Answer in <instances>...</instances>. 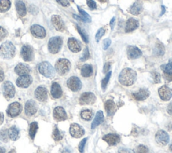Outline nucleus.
I'll list each match as a JSON object with an SVG mask.
<instances>
[{"label":"nucleus","instance_id":"nucleus-1","mask_svg":"<svg viewBox=\"0 0 172 153\" xmlns=\"http://www.w3.org/2000/svg\"><path fill=\"white\" fill-rule=\"evenodd\" d=\"M137 75L133 69L126 68L121 71L119 77V82L124 86H130L136 81Z\"/></svg>","mask_w":172,"mask_h":153},{"label":"nucleus","instance_id":"nucleus-2","mask_svg":"<svg viewBox=\"0 0 172 153\" xmlns=\"http://www.w3.org/2000/svg\"><path fill=\"white\" fill-rule=\"evenodd\" d=\"M16 48L11 42L7 41L0 46V56L3 59H10L15 56Z\"/></svg>","mask_w":172,"mask_h":153},{"label":"nucleus","instance_id":"nucleus-3","mask_svg":"<svg viewBox=\"0 0 172 153\" xmlns=\"http://www.w3.org/2000/svg\"><path fill=\"white\" fill-rule=\"evenodd\" d=\"M71 69V63L66 59H60L55 64V69L60 75H65Z\"/></svg>","mask_w":172,"mask_h":153},{"label":"nucleus","instance_id":"nucleus-4","mask_svg":"<svg viewBox=\"0 0 172 153\" xmlns=\"http://www.w3.org/2000/svg\"><path fill=\"white\" fill-rule=\"evenodd\" d=\"M38 71L40 74H42L43 76L46 78H53L55 74V71L51 64L46 62V61L39 64Z\"/></svg>","mask_w":172,"mask_h":153},{"label":"nucleus","instance_id":"nucleus-5","mask_svg":"<svg viewBox=\"0 0 172 153\" xmlns=\"http://www.w3.org/2000/svg\"><path fill=\"white\" fill-rule=\"evenodd\" d=\"M63 45V40L59 36L52 37L49 40L48 44L49 50L50 53L57 54L58 53Z\"/></svg>","mask_w":172,"mask_h":153},{"label":"nucleus","instance_id":"nucleus-6","mask_svg":"<svg viewBox=\"0 0 172 153\" xmlns=\"http://www.w3.org/2000/svg\"><path fill=\"white\" fill-rule=\"evenodd\" d=\"M67 87L72 91H74V92H77V91H79L82 87V81H81V80L78 77L75 76L71 77L69 79L67 80Z\"/></svg>","mask_w":172,"mask_h":153},{"label":"nucleus","instance_id":"nucleus-7","mask_svg":"<svg viewBox=\"0 0 172 153\" xmlns=\"http://www.w3.org/2000/svg\"><path fill=\"white\" fill-rule=\"evenodd\" d=\"M22 107L21 104L18 102H13L8 106V110H7V114L9 117L14 118L20 114L22 112Z\"/></svg>","mask_w":172,"mask_h":153},{"label":"nucleus","instance_id":"nucleus-8","mask_svg":"<svg viewBox=\"0 0 172 153\" xmlns=\"http://www.w3.org/2000/svg\"><path fill=\"white\" fill-rule=\"evenodd\" d=\"M3 96L7 99H12L15 96V87L10 81H6L3 86Z\"/></svg>","mask_w":172,"mask_h":153},{"label":"nucleus","instance_id":"nucleus-9","mask_svg":"<svg viewBox=\"0 0 172 153\" xmlns=\"http://www.w3.org/2000/svg\"><path fill=\"white\" fill-rule=\"evenodd\" d=\"M21 56L24 61L30 62L34 59V50L30 45H24L21 49Z\"/></svg>","mask_w":172,"mask_h":153},{"label":"nucleus","instance_id":"nucleus-10","mask_svg":"<svg viewBox=\"0 0 172 153\" xmlns=\"http://www.w3.org/2000/svg\"><path fill=\"white\" fill-rule=\"evenodd\" d=\"M96 97L93 93L85 92L82 94L79 98V103L82 105H91L95 103Z\"/></svg>","mask_w":172,"mask_h":153},{"label":"nucleus","instance_id":"nucleus-11","mask_svg":"<svg viewBox=\"0 0 172 153\" xmlns=\"http://www.w3.org/2000/svg\"><path fill=\"white\" fill-rule=\"evenodd\" d=\"M69 132L70 134L71 135V137L76 138L82 137L85 134V130H84V129L80 125L75 123L71 125L69 128Z\"/></svg>","mask_w":172,"mask_h":153},{"label":"nucleus","instance_id":"nucleus-12","mask_svg":"<svg viewBox=\"0 0 172 153\" xmlns=\"http://www.w3.org/2000/svg\"><path fill=\"white\" fill-rule=\"evenodd\" d=\"M156 141L161 146H166L170 141V137L164 130H159L156 134Z\"/></svg>","mask_w":172,"mask_h":153},{"label":"nucleus","instance_id":"nucleus-13","mask_svg":"<svg viewBox=\"0 0 172 153\" xmlns=\"http://www.w3.org/2000/svg\"><path fill=\"white\" fill-rule=\"evenodd\" d=\"M32 83V78L29 75L20 76L16 81L17 86L22 88L28 87Z\"/></svg>","mask_w":172,"mask_h":153},{"label":"nucleus","instance_id":"nucleus-14","mask_svg":"<svg viewBox=\"0 0 172 153\" xmlns=\"http://www.w3.org/2000/svg\"><path fill=\"white\" fill-rule=\"evenodd\" d=\"M37 110H38V106L35 101L32 100L27 101L25 104V114L27 115L32 116L36 113Z\"/></svg>","mask_w":172,"mask_h":153},{"label":"nucleus","instance_id":"nucleus-15","mask_svg":"<svg viewBox=\"0 0 172 153\" xmlns=\"http://www.w3.org/2000/svg\"><path fill=\"white\" fill-rule=\"evenodd\" d=\"M158 92L160 98L163 101H169L172 97V89L166 86L161 87Z\"/></svg>","mask_w":172,"mask_h":153},{"label":"nucleus","instance_id":"nucleus-16","mask_svg":"<svg viewBox=\"0 0 172 153\" xmlns=\"http://www.w3.org/2000/svg\"><path fill=\"white\" fill-rule=\"evenodd\" d=\"M127 56L129 59H136L142 56V52L135 46H129L127 48Z\"/></svg>","mask_w":172,"mask_h":153},{"label":"nucleus","instance_id":"nucleus-17","mask_svg":"<svg viewBox=\"0 0 172 153\" xmlns=\"http://www.w3.org/2000/svg\"><path fill=\"white\" fill-rule=\"evenodd\" d=\"M31 32L34 36L38 38H44L46 36V30L41 26L34 24L31 27Z\"/></svg>","mask_w":172,"mask_h":153},{"label":"nucleus","instance_id":"nucleus-18","mask_svg":"<svg viewBox=\"0 0 172 153\" xmlns=\"http://www.w3.org/2000/svg\"><path fill=\"white\" fill-rule=\"evenodd\" d=\"M51 22L55 29L58 31L63 32L65 29V26L61 18L58 15H54L51 18Z\"/></svg>","mask_w":172,"mask_h":153},{"label":"nucleus","instance_id":"nucleus-19","mask_svg":"<svg viewBox=\"0 0 172 153\" xmlns=\"http://www.w3.org/2000/svg\"><path fill=\"white\" fill-rule=\"evenodd\" d=\"M54 118L57 121H64L67 119V115L65 110L62 107H57L53 111Z\"/></svg>","mask_w":172,"mask_h":153},{"label":"nucleus","instance_id":"nucleus-20","mask_svg":"<svg viewBox=\"0 0 172 153\" xmlns=\"http://www.w3.org/2000/svg\"><path fill=\"white\" fill-rule=\"evenodd\" d=\"M35 95L36 99L39 101H45L48 98V91L45 87L40 86L37 87Z\"/></svg>","mask_w":172,"mask_h":153},{"label":"nucleus","instance_id":"nucleus-21","mask_svg":"<svg viewBox=\"0 0 172 153\" xmlns=\"http://www.w3.org/2000/svg\"><path fill=\"white\" fill-rule=\"evenodd\" d=\"M67 45L69 50L73 53H79L82 50V45L79 41L75 38H69Z\"/></svg>","mask_w":172,"mask_h":153},{"label":"nucleus","instance_id":"nucleus-22","mask_svg":"<svg viewBox=\"0 0 172 153\" xmlns=\"http://www.w3.org/2000/svg\"><path fill=\"white\" fill-rule=\"evenodd\" d=\"M128 11H129V12L133 15L137 16V15L140 14L141 12L143 11V3H142V2L139 1V0L136 1L130 7Z\"/></svg>","mask_w":172,"mask_h":153},{"label":"nucleus","instance_id":"nucleus-23","mask_svg":"<svg viewBox=\"0 0 172 153\" xmlns=\"http://www.w3.org/2000/svg\"><path fill=\"white\" fill-rule=\"evenodd\" d=\"M103 140L106 141L110 146H114L117 144L120 140V137L116 134H108L104 136Z\"/></svg>","mask_w":172,"mask_h":153},{"label":"nucleus","instance_id":"nucleus-24","mask_svg":"<svg viewBox=\"0 0 172 153\" xmlns=\"http://www.w3.org/2000/svg\"><path fill=\"white\" fill-rule=\"evenodd\" d=\"M104 108H105L106 113L109 116H112V115L115 114L116 111V104L114 103V101L112 100H108L105 102Z\"/></svg>","mask_w":172,"mask_h":153},{"label":"nucleus","instance_id":"nucleus-25","mask_svg":"<svg viewBox=\"0 0 172 153\" xmlns=\"http://www.w3.org/2000/svg\"><path fill=\"white\" fill-rule=\"evenodd\" d=\"M150 92L147 89H141L138 92L133 93V97L137 101L145 100L149 97Z\"/></svg>","mask_w":172,"mask_h":153},{"label":"nucleus","instance_id":"nucleus-26","mask_svg":"<svg viewBox=\"0 0 172 153\" xmlns=\"http://www.w3.org/2000/svg\"><path fill=\"white\" fill-rule=\"evenodd\" d=\"M50 93H51L53 97L55 98V99H59V98L61 97L63 95V91L60 85L58 83L54 82L52 84Z\"/></svg>","mask_w":172,"mask_h":153},{"label":"nucleus","instance_id":"nucleus-27","mask_svg":"<svg viewBox=\"0 0 172 153\" xmlns=\"http://www.w3.org/2000/svg\"><path fill=\"white\" fill-rule=\"evenodd\" d=\"M30 71V69L28 65L24 63H20L15 67V72L20 76L28 75Z\"/></svg>","mask_w":172,"mask_h":153},{"label":"nucleus","instance_id":"nucleus-28","mask_svg":"<svg viewBox=\"0 0 172 153\" xmlns=\"http://www.w3.org/2000/svg\"><path fill=\"white\" fill-rule=\"evenodd\" d=\"M165 79L169 81H172V64L171 63L161 66Z\"/></svg>","mask_w":172,"mask_h":153},{"label":"nucleus","instance_id":"nucleus-29","mask_svg":"<svg viewBox=\"0 0 172 153\" xmlns=\"http://www.w3.org/2000/svg\"><path fill=\"white\" fill-rule=\"evenodd\" d=\"M139 26V23L138 22V20L134 19V18H129L127 20L126 28H125V32H131L135 30Z\"/></svg>","mask_w":172,"mask_h":153},{"label":"nucleus","instance_id":"nucleus-30","mask_svg":"<svg viewBox=\"0 0 172 153\" xmlns=\"http://www.w3.org/2000/svg\"><path fill=\"white\" fill-rule=\"evenodd\" d=\"M104 114L102 111H98L96 113V115L95 118H94V120L92 124V129L96 128L97 126L101 124L104 122Z\"/></svg>","mask_w":172,"mask_h":153},{"label":"nucleus","instance_id":"nucleus-31","mask_svg":"<svg viewBox=\"0 0 172 153\" xmlns=\"http://www.w3.org/2000/svg\"><path fill=\"white\" fill-rule=\"evenodd\" d=\"M16 9L20 16L24 17L26 15V8L24 3L22 1L18 0L16 2Z\"/></svg>","mask_w":172,"mask_h":153},{"label":"nucleus","instance_id":"nucleus-32","mask_svg":"<svg viewBox=\"0 0 172 153\" xmlns=\"http://www.w3.org/2000/svg\"><path fill=\"white\" fill-rule=\"evenodd\" d=\"M8 137L9 138L11 139L12 140L16 141L18 140L20 137V132L18 128H17L15 126L11 127L8 130Z\"/></svg>","mask_w":172,"mask_h":153},{"label":"nucleus","instance_id":"nucleus-33","mask_svg":"<svg viewBox=\"0 0 172 153\" xmlns=\"http://www.w3.org/2000/svg\"><path fill=\"white\" fill-rule=\"evenodd\" d=\"M81 73L83 77H89L92 76L93 74L92 66L89 64H84L81 70Z\"/></svg>","mask_w":172,"mask_h":153},{"label":"nucleus","instance_id":"nucleus-34","mask_svg":"<svg viewBox=\"0 0 172 153\" xmlns=\"http://www.w3.org/2000/svg\"><path fill=\"white\" fill-rule=\"evenodd\" d=\"M153 53L157 56H163L165 53V47L160 42H157L153 50Z\"/></svg>","mask_w":172,"mask_h":153},{"label":"nucleus","instance_id":"nucleus-35","mask_svg":"<svg viewBox=\"0 0 172 153\" xmlns=\"http://www.w3.org/2000/svg\"><path fill=\"white\" fill-rule=\"evenodd\" d=\"M11 7V2L9 0H0V12H5Z\"/></svg>","mask_w":172,"mask_h":153},{"label":"nucleus","instance_id":"nucleus-36","mask_svg":"<svg viewBox=\"0 0 172 153\" xmlns=\"http://www.w3.org/2000/svg\"><path fill=\"white\" fill-rule=\"evenodd\" d=\"M38 123H37V122H32L31 124H30L29 134H30V138H31L32 140L34 138H35L36 134L37 132V130H38Z\"/></svg>","mask_w":172,"mask_h":153},{"label":"nucleus","instance_id":"nucleus-37","mask_svg":"<svg viewBox=\"0 0 172 153\" xmlns=\"http://www.w3.org/2000/svg\"><path fill=\"white\" fill-rule=\"evenodd\" d=\"M79 12L80 13V17L82 18L83 22H91L92 21V18L90 16V15L86 12L84 11L82 9H81L79 7H77Z\"/></svg>","mask_w":172,"mask_h":153},{"label":"nucleus","instance_id":"nucleus-38","mask_svg":"<svg viewBox=\"0 0 172 153\" xmlns=\"http://www.w3.org/2000/svg\"><path fill=\"white\" fill-rule=\"evenodd\" d=\"M81 117L83 120L89 121L92 120L93 117V113L90 110H85L81 112Z\"/></svg>","mask_w":172,"mask_h":153},{"label":"nucleus","instance_id":"nucleus-39","mask_svg":"<svg viewBox=\"0 0 172 153\" xmlns=\"http://www.w3.org/2000/svg\"><path fill=\"white\" fill-rule=\"evenodd\" d=\"M53 138L55 141L61 140L63 138L61 132H60L59 128L57 126L55 128V129H54V131L53 132Z\"/></svg>","mask_w":172,"mask_h":153},{"label":"nucleus","instance_id":"nucleus-40","mask_svg":"<svg viewBox=\"0 0 172 153\" xmlns=\"http://www.w3.org/2000/svg\"><path fill=\"white\" fill-rule=\"evenodd\" d=\"M134 153H149V149L144 145H139L134 149Z\"/></svg>","mask_w":172,"mask_h":153},{"label":"nucleus","instance_id":"nucleus-41","mask_svg":"<svg viewBox=\"0 0 172 153\" xmlns=\"http://www.w3.org/2000/svg\"><path fill=\"white\" fill-rule=\"evenodd\" d=\"M9 139L8 130L6 129H3L0 131V140L4 142H8Z\"/></svg>","mask_w":172,"mask_h":153},{"label":"nucleus","instance_id":"nucleus-42","mask_svg":"<svg viewBox=\"0 0 172 153\" xmlns=\"http://www.w3.org/2000/svg\"><path fill=\"white\" fill-rule=\"evenodd\" d=\"M111 74H112V72H111V71H109L108 73H107L106 77H104V79L102 81V89L104 91L106 89V88L107 87V85L109 82L110 78L111 77Z\"/></svg>","mask_w":172,"mask_h":153},{"label":"nucleus","instance_id":"nucleus-43","mask_svg":"<svg viewBox=\"0 0 172 153\" xmlns=\"http://www.w3.org/2000/svg\"><path fill=\"white\" fill-rule=\"evenodd\" d=\"M77 31H78V32L79 33V35H81V36H82L83 41L86 43H88V37H87L86 33L84 32L79 26H77Z\"/></svg>","mask_w":172,"mask_h":153},{"label":"nucleus","instance_id":"nucleus-44","mask_svg":"<svg viewBox=\"0 0 172 153\" xmlns=\"http://www.w3.org/2000/svg\"><path fill=\"white\" fill-rule=\"evenodd\" d=\"M104 34H105V30H104V28H101L100 29L98 30V31L97 32L96 35V40L97 42H98L100 41L101 38L104 35Z\"/></svg>","mask_w":172,"mask_h":153},{"label":"nucleus","instance_id":"nucleus-45","mask_svg":"<svg viewBox=\"0 0 172 153\" xmlns=\"http://www.w3.org/2000/svg\"><path fill=\"white\" fill-rule=\"evenodd\" d=\"M89 57H90L89 49H88V48H87V47H86V49H84L83 55H82V57H81L80 60L81 61H86L89 59Z\"/></svg>","mask_w":172,"mask_h":153},{"label":"nucleus","instance_id":"nucleus-46","mask_svg":"<svg viewBox=\"0 0 172 153\" xmlns=\"http://www.w3.org/2000/svg\"><path fill=\"white\" fill-rule=\"evenodd\" d=\"M153 79L155 83H158L161 82V76L160 74L157 72H153L152 73Z\"/></svg>","mask_w":172,"mask_h":153},{"label":"nucleus","instance_id":"nucleus-47","mask_svg":"<svg viewBox=\"0 0 172 153\" xmlns=\"http://www.w3.org/2000/svg\"><path fill=\"white\" fill-rule=\"evenodd\" d=\"M7 36H8V32H7V30L5 28H3V27L0 26V41L3 39H4Z\"/></svg>","mask_w":172,"mask_h":153},{"label":"nucleus","instance_id":"nucleus-48","mask_svg":"<svg viewBox=\"0 0 172 153\" xmlns=\"http://www.w3.org/2000/svg\"><path fill=\"white\" fill-rule=\"evenodd\" d=\"M87 140V138H84V139H83V140H82V141L80 142V143H79V147H78V148H79V151L81 153H83V152L84 147H85V146H86Z\"/></svg>","mask_w":172,"mask_h":153},{"label":"nucleus","instance_id":"nucleus-49","mask_svg":"<svg viewBox=\"0 0 172 153\" xmlns=\"http://www.w3.org/2000/svg\"><path fill=\"white\" fill-rule=\"evenodd\" d=\"M87 6L89 7V8L92 10L96 9L97 8L96 3L94 2V0H87Z\"/></svg>","mask_w":172,"mask_h":153},{"label":"nucleus","instance_id":"nucleus-50","mask_svg":"<svg viewBox=\"0 0 172 153\" xmlns=\"http://www.w3.org/2000/svg\"><path fill=\"white\" fill-rule=\"evenodd\" d=\"M111 45V40L109 38H106L103 41L102 43V48L104 50H107L109 48V46Z\"/></svg>","mask_w":172,"mask_h":153},{"label":"nucleus","instance_id":"nucleus-51","mask_svg":"<svg viewBox=\"0 0 172 153\" xmlns=\"http://www.w3.org/2000/svg\"><path fill=\"white\" fill-rule=\"evenodd\" d=\"M56 1L63 7H67L70 5L68 0H56Z\"/></svg>","mask_w":172,"mask_h":153},{"label":"nucleus","instance_id":"nucleus-52","mask_svg":"<svg viewBox=\"0 0 172 153\" xmlns=\"http://www.w3.org/2000/svg\"><path fill=\"white\" fill-rule=\"evenodd\" d=\"M111 66V64L110 63H106L105 64H104V69H103V72L104 73H106L108 71H109L110 69V67Z\"/></svg>","mask_w":172,"mask_h":153},{"label":"nucleus","instance_id":"nucleus-53","mask_svg":"<svg viewBox=\"0 0 172 153\" xmlns=\"http://www.w3.org/2000/svg\"><path fill=\"white\" fill-rule=\"evenodd\" d=\"M119 153H131V152L127 148H120L119 149Z\"/></svg>","mask_w":172,"mask_h":153},{"label":"nucleus","instance_id":"nucleus-54","mask_svg":"<svg viewBox=\"0 0 172 153\" xmlns=\"http://www.w3.org/2000/svg\"><path fill=\"white\" fill-rule=\"evenodd\" d=\"M167 111L170 115H172V101L169 105H168V106L167 107Z\"/></svg>","mask_w":172,"mask_h":153},{"label":"nucleus","instance_id":"nucleus-55","mask_svg":"<svg viewBox=\"0 0 172 153\" xmlns=\"http://www.w3.org/2000/svg\"><path fill=\"white\" fill-rule=\"evenodd\" d=\"M3 79H4V73H3V69L0 67V82L3 81Z\"/></svg>","mask_w":172,"mask_h":153},{"label":"nucleus","instance_id":"nucleus-56","mask_svg":"<svg viewBox=\"0 0 172 153\" xmlns=\"http://www.w3.org/2000/svg\"><path fill=\"white\" fill-rule=\"evenodd\" d=\"M61 153H72V151L71 149L69 148V147H65L63 149Z\"/></svg>","mask_w":172,"mask_h":153},{"label":"nucleus","instance_id":"nucleus-57","mask_svg":"<svg viewBox=\"0 0 172 153\" xmlns=\"http://www.w3.org/2000/svg\"><path fill=\"white\" fill-rule=\"evenodd\" d=\"M115 21H116V19H115V18H112V19L110 20V26H111V28H112V30H113V28H114V24H115Z\"/></svg>","mask_w":172,"mask_h":153},{"label":"nucleus","instance_id":"nucleus-58","mask_svg":"<svg viewBox=\"0 0 172 153\" xmlns=\"http://www.w3.org/2000/svg\"><path fill=\"white\" fill-rule=\"evenodd\" d=\"M3 120H4V115H3L2 112H1L0 113V125L2 124Z\"/></svg>","mask_w":172,"mask_h":153},{"label":"nucleus","instance_id":"nucleus-59","mask_svg":"<svg viewBox=\"0 0 172 153\" xmlns=\"http://www.w3.org/2000/svg\"><path fill=\"white\" fill-rule=\"evenodd\" d=\"M161 10H162V12H161V13L160 14V16H161L162 15H163L164 13H165V12H166V9H165V8H164V6H161Z\"/></svg>","mask_w":172,"mask_h":153},{"label":"nucleus","instance_id":"nucleus-60","mask_svg":"<svg viewBox=\"0 0 172 153\" xmlns=\"http://www.w3.org/2000/svg\"><path fill=\"white\" fill-rule=\"evenodd\" d=\"M0 153H5V149L3 147H0Z\"/></svg>","mask_w":172,"mask_h":153},{"label":"nucleus","instance_id":"nucleus-61","mask_svg":"<svg viewBox=\"0 0 172 153\" xmlns=\"http://www.w3.org/2000/svg\"><path fill=\"white\" fill-rule=\"evenodd\" d=\"M8 153H16V151L15 149H12V150L10 151Z\"/></svg>","mask_w":172,"mask_h":153},{"label":"nucleus","instance_id":"nucleus-62","mask_svg":"<svg viewBox=\"0 0 172 153\" xmlns=\"http://www.w3.org/2000/svg\"><path fill=\"white\" fill-rule=\"evenodd\" d=\"M99 1L102 3H105L107 2V0H99Z\"/></svg>","mask_w":172,"mask_h":153},{"label":"nucleus","instance_id":"nucleus-63","mask_svg":"<svg viewBox=\"0 0 172 153\" xmlns=\"http://www.w3.org/2000/svg\"><path fill=\"white\" fill-rule=\"evenodd\" d=\"M170 151H171V152H172V142H171L170 146Z\"/></svg>","mask_w":172,"mask_h":153},{"label":"nucleus","instance_id":"nucleus-64","mask_svg":"<svg viewBox=\"0 0 172 153\" xmlns=\"http://www.w3.org/2000/svg\"><path fill=\"white\" fill-rule=\"evenodd\" d=\"M171 64H172V60H171Z\"/></svg>","mask_w":172,"mask_h":153}]
</instances>
